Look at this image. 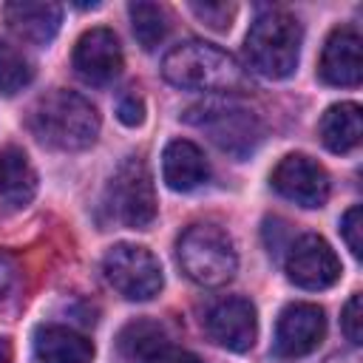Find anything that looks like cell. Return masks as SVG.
Wrapping results in <instances>:
<instances>
[{"label":"cell","mask_w":363,"mask_h":363,"mask_svg":"<svg viewBox=\"0 0 363 363\" xmlns=\"http://www.w3.org/2000/svg\"><path fill=\"white\" fill-rule=\"evenodd\" d=\"M182 272L199 286H224L238 269L233 238L216 224H190L176 241Z\"/></svg>","instance_id":"5"},{"label":"cell","mask_w":363,"mask_h":363,"mask_svg":"<svg viewBox=\"0 0 363 363\" xmlns=\"http://www.w3.org/2000/svg\"><path fill=\"white\" fill-rule=\"evenodd\" d=\"M340 326H343V335L349 343L360 346L363 343V295L354 292L346 306H343V315H340Z\"/></svg>","instance_id":"24"},{"label":"cell","mask_w":363,"mask_h":363,"mask_svg":"<svg viewBox=\"0 0 363 363\" xmlns=\"http://www.w3.org/2000/svg\"><path fill=\"white\" fill-rule=\"evenodd\" d=\"M284 267H286V278L295 286L312 289V292L329 289L332 284H337V278L343 272L335 250L326 244V238H320L315 233H306L286 247Z\"/></svg>","instance_id":"8"},{"label":"cell","mask_w":363,"mask_h":363,"mask_svg":"<svg viewBox=\"0 0 363 363\" xmlns=\"http://www.w3.org/2000/svg\"><path fill=\"white\" fill-rule=\"evenodd\" d=\"M207 176H210V164L199 145H193L190 139L167 142L162 153V179L167 182L170 190L176 193L196 190L199 184L207 182Z\"/></svg>","instance_id":"15"},{"label":"cell","mask_w":363,"mask_h":363,"mask_svg":"<svg viewBox=\"0 0 363 363\" xmlns=\"http://www.w3.org/2000/svg\"><path fill=\"white\" fill-rule=\"evenodd\" d=\"M269 182L278 196L301 207H323L329 199V173L306 153H286L275 164Z\"/></svg>","instance_id":"9"},{"label":"cell","mask_w":363,"mask_h":363,"mask_svg":"<svg viewBox=\"0 0 363 363\" xmlns=\"http://www.w3.org/2000/svg\"><path fill=\"white\" fill-rule=\"evenodd\" d=\"M108 204L116 221L133 230H145L156 218V187L147 164L139 156H128L108 184Z\"/></svg>","instance_id":"7"},{"label":"cell","mask_w":363,"mask_h":363,"mask_svg":"<svg viewBox=\"0 0 363 363\" xmlns=\"http://www.w3.org/2000/svg\"><path fill=\"white\" fill-rule=\"evenodd\" d=\"M122 65H125V57H122L119 37L105 26L88 28L74 45V68L91 85L113 82L122 74Z\"/></svg>","instance_id":"11"},{"label":"cell","mask_w":363,"mask_h":363,"mask_svg":"<svg viewBox=\"0 0 363 363\" xmlns=\"http://www.w3.org/2000/svg\"><path fill=\"white\" fill-rule=\"evenodd\" d=\"M116 116H119V122L128 125V128L142 125V122H145V102H142V96H139V94H125V96L119 99V105H116Z\"/></svg>","instance_id":"26"},{"label":"cell","mask_w":363,"mask_h":363,"mask_svg":"<svg viewBox=\"0 0 363 363\" xmlns=\"http://www.w3.org/2000/svg\"><path fill=\"white\" fill-rule=\"evenodd\" d=\"M162 77L182 91L233 94L244 85V71L233 54L204 40H184L162 60Z\"/></svg>","instance_id":"1"},{"label":"cell","mask_w":363,"mask_h":363,"mask_svg":"<svg viewBox=\"0 0 363 363\" xmlns=\"http://www.w3.org/2000/svg\"><path fill=\"white\" fill-rule=\"evenodd\" d=\"M31 79H34L31 60L20 48H14L6 40H0V94L3 96H14Z\"/></svg>","instance_id":"21"},{"label":"cell","mask_w":363,"mask_h":363,"mask_svg":"<svg viewBox=\"0 0 363 363\" xmlns=\"http://www.w3.org/2000/svg\"><path fill=\"white\" fill-rule=\"evenodd\" d=\"M14 281H17V264H14V258L9 252L0 250V298L9 295V289L14 286Z\"/></svg>","instance_id":"27"},{"label":"cell","mask_w":363,"mask_h":363,"mask_svg":"<svg viewBox=\"0 0 363 363\" xmlns=\"http://www.w3.org/2000/svg\"><path fill=\"white\" fill-rule=\"evenodd\" d=\"M145 363H204L199 354H193V352H187V349H182V346H176V343H170V337L145 360Z\"/></svg>","instance_id":"25"},{"label":"cell","mask_w":363,"mask_h":363,"mask_svg":"<svg viewBox=\"0 0 363 363\" xmlns=\"http://www.w3.org/2000/svg\"><path fill=\"white\" fill-rule=\"evenodd\" d=\"M182 119L190 128L201 130L218 150H224V153H230L235 159L250 156L264 139L261 116L250 105H244V102H238L233 96L207 99V102L190 105Z\"/></svg>","instance_id":"4"},{"label":"cell","mask_w":363,"mask_h":363,"mask_svg":"<svg viewBox=\"0 0 363 363\" xmlns=\"http://www.w3.org/2000/svg\"><path fill=\"white\" fill-rule=\"evenodd\" d=\"M37 363H91L94 343L68 326H40L34 335Z\"/></svg>","instance_id":"16"},{"label":"cell","mask_w":363,"mask_h":363,"mask_svg":"<svg viewBox=\"0 0 363 363\" xmlns=\"http://www.w3.org/2000/svg\"><path fill=\"white\" fill-rule=\"evenodd\" d=\"M204 326L218 346L230 352H247L252 349L258 335L255 306L247 298H221L207 309Z\"/></svg>","instance_id":"12"},{"label":"cell","mask_w":363,"mask_h":363,"mask_svg":"<svg viewBox=\"0 0 363 363\" xmlns=\"http://www.w3.org/2000/svg\"><path fill=\"white\" fill-rule=\"evenodd\" d=\"M318 133H320V142L326 145V150H332V153L354 150L360 145V136H363L360 105L357 102H337V105L326 108V113L320 116Z\"/></svg>","instance_id":"18"},{"label":"cell","mask_w":363,"mask_h":363,"mask_svg":"<svg viewBox=\"0 0 363 363\" xmlns=\"http://www.w3.org/2000/svg\"><path fill=\"white\" fill-rule=\"evenodd\" d=\"M190 11L213 31H227L235 20V6L233 3H190Z\"/></svg>","instance_id":"22"},{"label":"cell","mask_w":363,"mask_h":363,"mask_svg":"<svg viewBox=\"0 0 363 363\" xmlns=\"http://www.w3.org/2000/svg\"><path fill=\"white\" fill-rule=\"evenodd\" d=\"M28 125L31 133L54 150H85L96 142L99 113L85 96L57 88L40 96Z\"/></svg>","instance_id":"2"},{"label":"cell","mask_w":363,"mask_h":363,"mask_svg":"<svg viewBox=\"0 0 363 363\" xmlns=\"http://www.w3.org/2000/svg\"><path fill=\"white\" fill-rule=\"evenodd\" d=\"M318 74L326 85L335 88H354L363 79V60H360V31L354 26L335 28L320 51Z\"/></svg>","instance_id":"13"},{"label":"cell","mask_w":363,"mask_h":363,"mask_svg":"<svg viewBox=\"0 0 363 363\" xmlns=\"http://www.w3.org/2000/svg\"><path fill=\"white\" fill-rule=\"evenodd\" d=\"M37 196V170L17 145L0 150V201L9 207H26Z\"/></svg>","instance_id":"17"},{"label":"cell","mask_w":363,"mask_h":363,"mask_svg":"<svg viewBox=\"0 0 363 363\" xmlns=\"http://www.w3.org/2000/svg\"><path fill=\"white\" fill-rule=\"evenodd\" d=\"M303 28L295 14L284 9H269L258 14L247 31L244 54L255 74L267 79H286L301 60Z\"/></svg>","instance_id":"3"},{"label":"cell","mask_w":363,"mask_h":363,"mask_svg":"<svg viewBox=\"0 0 363 363\" xmlns=\"http://www.w3.org/2000/svg\"><path fill=\"white\" fill-rule=\"evenodd\" d=\"M128 14H130L133 37L145 51H153L159 43H164V37L170 31V14L164 6L136 0L128 6Z\"/></svg>","instance_id":"19"},{"label":"cell","mask_w":363,"mask_h":363,"mask_svg":"<svg viewBox=\"0 0 363 363\" xmlns=\"http://www.w3.org/2000/svg\"><path fill=\"white\" fill-rule=\"evenodd\" d=\"M326 335V315L318 303H289L278 315L272 352L278 357H303L312 354Z\"/></svg>","instance_id":"10"},{"label":"cell","mask_w":363,"mask_h":363,"mask_svg":"<svg viewBox=\"0 0 363 363\" xmlns=\"http://www.w3.org/2000/svg\"><path fill=\"white\" fill-rule=\"evenodd\" d=\"M3 20L20 40L45 45L60 31L62 6L48 0H11L3 6Z\"/></svg>","instance_id":"14"},{"label":"cell","mask_w":363,"mask_h":363,"mask_svg":"<svg viewBox=\"0 0 363 363\" xmlns=\"http://www.w3.org/2000/svg\"><path fill=\"white\" fill-rule=\"evenodd\" d=\"M0 363H11V343L3 335H0Z\"/></svg>","instance_id":"28"},{"label":"cell","mask_w":363,"mask_h":363,"mask_svg":"<svg viewBox=\"0 0 363 363\" xmlns=\"http://www.w3.org/2000/svg\"><path fill=\"white\" fill-rule=\"evenodd\" d=\"M340 235H343L346 247L352 250V255L360 258L363 255V207L360 204H354V207H349L343 213V218H340Z\"/></svg>","instance_id":"23"},{"label":"cell","mask_w":363,"mask_h":363,"mask_svg":"<svg viewBox=\"0 0 363 363\" xmlns=\"http://www.w3.org/2000/svg\"><path fill=\"white\" fill-rule=\"evenodd\" d=\"M167 340V332L156 323V320H130L122 332H119V349L125 357L145 363L162 343Z\"/></svg>","instance_id":"20"},{"label":"cell","mask_w":363,"mask_h":363,"mask_svg":"<svg viewBox=\"0 0 363 363\" xmlns=\"http://www.w3.org/2000/svg\"><path fill=\"white\" fill-rule=\"evenodd\" d=\"M102 272L128 301H150L164 286L159 258L142 244H113L102 258Z\"/></svg>","instance_id":"6"}]
</instances>
